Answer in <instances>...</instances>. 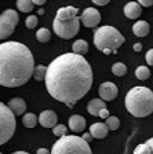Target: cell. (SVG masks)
Listing matches in <instances>:
<instances>
[{"label":"cell","instance_id":"6da1fadb","mask_svg":"<svg viewBox=\"0 0 153 154\" xmlns=\"http://www.w3.org/2000/svg\"><path fill=\"white\" fill-rule=\"evenodd\" d=\"M93 85V69L83 55L65 52L48 65L46 87L55 100L73 107Z\"/></svg>","mask_w":153,"mask_h":154},{"label":"cell","instance_id":"7a4b0ae2","mask_svg":"<svg viewBox=\"0 0 153 154\" xmlns=\"http://www.w3.org/2000/svg\"><path fill=\"white\" fill-rule=\"evenodd\" d=\"M35 59L28 47L18 42L0 44V84L15 88L33 77Z\"/></svg>","mask_w":153,"mask_h":154},{"label":"cell","instance_id":"3957f363","mask_svg":"<svg viewBox=\"0 0 153 154\" xmlns=\"http://www.w3.org/2000/svg\"><path fill=\"white\" fill-rule=\"evenodd\" d=\"M126 109L134 117H148L153 113V92L148 87L138 85L126 94Z\"/></svg>","mask_w":153,"mask_h":154},{"label":"cell","instance_id":"277c9868","mask_svg":"<svg viewBox=\"0 0 153 154\" xmlns=\"http://www.w3.org/2000/svg\"><path fill=\"white\" fill-rule=\"evenodd\" d=\"M80 18L77 17V8L72 6L61 7L55 14L53 29L57 36L62 38H72L79 33Z\"/></svg>","mask_w":153,"mask_h":154},{"label":"cell","instance_id":"5b68a950","mask_svg":"<svg viewBox=\"0 0 153 154\" xmlns=\"http://www.w3.org/2000/svg\"><path fill=\"white\" fill-rule=\"evenodd\" d=\"M94 45L99 51L105 52L106 55L116 54L123 43H124V36L121 35L116 28L113 26H101L94 32Z\"/></svg>","mask_w":153,"mask_h":154},{"label":"cell","instance_id":"8992f818","mask_svg":"<svg viewBox=\"0 0 153 154\" xmlns=\"http://www.w3.org/2000/svg\"><path fill=\"white\" fill-rule=\"evenodd\" d=\"M51 154H93L87 140L80 136L66 135L59 138L51 149Z\"/></svg>","mask_w":153,"mask_h":154},{"label":"cell","instance_id":"52a82bcc","mask_svg":"<svg viewBox=\"0 0 153 154\" xmlns=\"http://www.w3.org/2000/svg\"><path fill=\"white\" fill-rule=\"evenodd\" d=\"M17 122L15 114L11 112L8 106L3 102L0 103V144H4L14 135Z\"/></svg>","mask_w":153,"mask_h":154},{"label":"cell","instance_id":"ba28073f","mask_svg":"<svg viewBox=\"0 0 153 154\" xmlns=\"http://www.w3.org/2000/svg\"><path fill=\"white\" fill-rule=\"evenodd\" d=\"M19 17L17 14L15 10H6L2 17H0V38L2 40H6L8 36L13 35L15 26L18 25Z\"/></svg>","mask_w":153,"mask_h":154},{"label":"cell","instance_id":"9c48e42d","mask_svg":"<svg viewBox=\"0 0 153 154\" xmlns=\"http://www.w3.org/2000/svg\"><path fill=\"white\" fill-rule=\"evenodd\" d=\"M80 21L83 22L86 28H95L101 22V14L94 7H88L83 11V14L80 17Z\"/></svg>","mask_w":153,"mask_h":154},{"label":"cell","instance_id":"30bf717a","mask_svg":"<svg viewBox=\"0 0 153 154\" xmlns=\"http://www.w3.org/2000/svg\"><path fill=\"white\" fill-rule=\"evenodd\" d=\"M98 94H99V98L105 102H110V100L116 99L119 95V90L116 84H113L112 81H105L102 83L98 88Z\"/></svg>","mask_w":153,"mask_h":154},{"label":"cell","instance_id":"8fae6325","mask_svg":"<svg viewBox=\"0 0 153 154\" xmlns=\"http://www.w3.org/2000/svg\"><path fill=\"white\" fill-rule=\"evenodd\" d=\"M57 120H58L57 113L53 112V110H44L39 116V122L44 128H54V127H57L58 125Z\"/></svg>","mask_w":153,"mask_h":154},{"label":"cell","instance_id":"7c38bea8","mask_svg":"<svg viewBox=\"0 0 153 154\" xmlns=\"http://www.w3.org/2000/svg\"><path fill=\"white\" fill-rule=\"evenodd\" d=\"M105 109H108V107H106V103H105V100H102L101 98L91 99L88 102V105H87V112L91 116H95V117H99L101 113Z\"/></svg>","mask_w":153,"mask_h":154},{"label":"cell","instance_id":"4fadbf2b","mask_svg":"<svg viewBox=\"0 0 153 154\" xmlns=\"http://www.w3.org/2000/svg\"><path fill=\"white\" fill-rule=\"evenodd\" d=\"M142 14V7L137 2H130L124 6V15L130 19H137Z\"/></svg>","mask_w":153,"mask_h":154},{"label":"cell","instance_id":"5bb4252c","mask_svg":"<svg viewBox=\"0 0 153 154\" xmlns=\"http://www.w3.org/2000/svg\"><path fill=\"white\" fill-rule=\"evenodd\" d=\"M109 132L108 125L104 124V122H95L90 127V134L93 135V138L95 139H104L106 138V135Z\"/></svg>","mask_w":153,"mask_h":154},{"label":"cell","instance_id":"9a60e30c","mask_svg":"<svg viewBox=\"0 0 153 154\" xmlns=\"http://www.w3.org/2000/svg\"><path fill=\"white\" fill-rule=\"evenodd\" d=\"M69 128L73 132H83L86 128V119L83 116L73 114L69 119Z\"/></svg>","mask_w":153,"mask_h":154},{"label":"cell","instance_id":"2e32d148","mask_svg":"<svg viewBox=\"0 0 153 154\" xmlns=\"http://www.w3.org/2000/svg\"><path fill=\"white\" fill-rule=\"evenodd\" d=\"M7 106L11 109V112L15 116H22L26 110V103H25V100L21 99V98H13Z\"/></svg>","mask_w":153,"mask_h":154},{"label":"cell","instance_id":"e0dca14e","mask_svg":"<svg viewBox=\"0 0 153 154\" xmlns=\"http://www.w3.org/2000/svg\"><path fill=\"white\" fill-rule=\"evenodd\" d=\"M150 32V25L146 21H137V22L132 25V33L138 37H145L148 36Z\"/></svg>","mask_w":153,"mask_h":154},{"label":"cell","instance_id":"ac0fdd59","mask_svg":"<svg viewBox=\"0 0 153 154\" xmlns=\"http://www.w3.org/2000/svg\"><path fill=\"white\" fill-rule=\"evenodd\" d=\"M72 50H73L75 54H79V55H84L88 52V43L83 38H80V40H76L72 45Z\"/></svg>","mask_w":153,"mask_h":154},{"label":"cell","instance_id":"d6986e66","mask_svg":"<svg viewBox=\"0 0 153 154\" xmlns=\"http://www.w3.org/2000/svg\"><path fill=\"white\" fill-rule=\"evenodd\" d=\"M37 121H39V119L35 113H26L22 117V124L26 128H35L36 125H37Z\"/></svg>","mask_w":153,"mask_h":154},{"label":"cell","instance_id":"ffe728a7","mask_svg":"<svg viewBox=\"0 0 153 154\" xmlns=\"http://www.w3.org/2000/svg\"><path fill=\"white\" fill-rule=\"evenodd\" d=\"M47 70L48 66H43V65H39V66L35 67V72H33V79L36 81H46V76H47Z\"/></svg>","mask_w":153,"mask_h":154},{"label":"cell","instance_id":"44dd1931","mask_svg":"<svg viewBox=\"0 0 153 154\" xmlns=\"http://www.w3.org/2000/svg\"><path fill=\"white\" fill-rule=\"evenodd\" d=\"M17 7L22 13H29L33 10L35 3H33V0H17Z\"/></svg>","mask_w":153,"mask_h":154},{"label":"cell","instance_id":"7402d4cb","mask_svg":"<svg viewBox=\"0 0 153 154\" xmlns=\"http://www.w3.org/2000/svg\"><path fill=\"white\" fill-rule=\"evenodd\" d=\"M112 73L117 77L124 76L127 73V66H126L123 62H116V63L112 65Z\"/></svg>","mask_w":153,"mask_h":154},{"label":"cell","instance_id":"603a6c76","mask_svg":"<svg viewBox=\"0 0 153 154\" xmlns=\"http://www.w3.org/2000/svg\"><path fill=\"white\" fill-rule=\"evenodd\" d=\"M36 38L40 43H47V42H50V38H51V32L47 28H40L36 32Z\"/></svg>","mask_w":153,"mask_h":154},{"label":"cell","instance_id":"cb8c5ba5","mask_svg":"<svg viewBox=\"0 0 153 154\" xmlns=\"http://www.w3.org/2000/svg\"><path fill=\"white\" fill-rule=\"evenodd\" d=\"M135 77H137L138 80H148L150 77V70L149 67L146 66H138L137 69H135Z\"/></svg>","mask_w":153,"mask_h":154},{"label":"cell","instance_id":"d4e9b609","mask_svg":"<svg viewBox=\"0 0 153 154\" xmlns=\"http://www.w3.org/2000/svg\"><path fill=\"white\" fill-rule=\"evenodd\" d=\"M105 124L108 125V128L110 129V131H116V129H119V127H120V120H119L116 116H110L109 119H106Z\"/></svg>","mask_w":153,"mask_h":154},{"label":"cell","instance_id":"484cf974","mask_svg":"<svg viewBox=\"0 0 153 154\" xmlns=\"http://www.w3.org/2000/svg\"><path fill=\"white\" fill-rule=\"evenodd\" d=\"M53 132H54V135L55 136H58V138H64V136H66L68 135V128L65 127V125H62V124H58L57 127L53 128Z\"/></svg>","mask_w":153,"mask_h":154},{"label":"cell","instance_id":"4316f807","mask_svg":"<svg viewBox=\"0 0 153 154\" xmlns=\"http://www.w3.org/2000/svg\"><path fill=\"white\" fill-rule=\"evenodd\" d=\"M37 17L36 15H29L28 18L25 19V26L28 29H35L36 28V25H37Z\"/></svg>","mask_w":153,"mask_h":154},{"label":"cell","instance_id":"83f0119b","mask_svg":"<svg viewBox=\"0 0 153 154\" xmlns=\"http://www.w3.org/2000/svg\"><path fill=\"white\" fill-rule=\"evenodd\" d=\"M134 154H150V149L146 143H142V144H139V146L135 147Z\"/></svg>","mask_w":153,"mask_h":154},{"label":"cell","instance_id":"f1b7e54d","mask_svg":"<svg viewBox=\"0 0 153 154\" xmlns=\"http://www.w3.org/2000/svg\"><path fill=\"white\" fill-rule=\"evenodd\" d=\"M145 59H146V63L152 66V65H153V48H150L149 51L146 52V55H145Z\"/></svg>","mask_w":153,"mask_h":154},{"label":"cell","instance_id":"f546056e","mask_svg":"<svg viewBox=\"0 0 153 154\" xmlns=\"http://www.w3.org/2000/svg\"><path fill=\"white\" fill-rule=\"evenodd\" d=\"M138 3L142 7H150L153 4V0H138Z\"/></svg>","mask_w":153,"mask_h":154},{"label":"cell","instance_id":"4dcf8cb0","mask_svg":"<svg viewBox=\"0 0 153 154\" xmlns=\"http://www.w3.org/2000/svg\"><path fill=\"white\" fill-rule=\"evenodd\" d=\"M109 2L110 0H93V3H95L97 6H106V4H109Z\"/></svg>","mask_w":153,"mask_h":154},{"label":"cell","instance_id":"1f68e13d","mask_svg":"<svg viewBox=\"0 0 153 154\" xmlns=\"http://www.w3.org/2000/svg\"><path fill=\"white\" fill-rule=\"evenodd\" d=\"M81 138L84 139V140H87V142H91L93 140V135L90 134V132H87V134H83V136Z\"/></svg>","mask_w":153,"mask_h":154},{"label":"cell","instance_id":"d6a6232c","mask_svg":"<svg viewBox=\"0 0 153 154\" xmlns=\"http://www.w3.org/2000/svg\"><path fill=\"white\" fill-rule=\"evenodd\" d=\"M145 143L149 146V149H150V154H153V138H150V139H148Z\"/></svg>","mask_w":153,"mask_h":154},{"label":"cell","instance_id":"836d02e7","mask_svg":"<svg viewBox=\"0 0 153 154\" xmlns=\"http://www.w3.org/2000/svg\"><path fill=\"white\" fill-rule=\"evenodd\" d=\"M132 48H134V51L139 52L141 50H142V44H141V43H135V44H134V47H132Z\"/></svg>","mask_w":153,"mask_h":154},{"label":"cell","instance_id":"e575fe53","mask_svg":"<svg viewBox=\"0 0 153 154\" xmlns=\"http://www.w3.org/2000/svg\"><path fill=\"white\" fill-rule=\"evenodd\" d=\"M36 154H51L50 150H47V149H39L37 151H36Z\"/></svg>","mask_w":153,"mask_h":154},{"label":"cell","instance_id":"d590c367","mask_svg":"<svg viewBox=\"0 0 153 154\" xmlns=\"http://www.w3.org/2000/svg\"><path fill=\"white\" fill-rule=\"evenodd\" d=\"M46 2H47V0H33V3H35L36 6H43Z\"/></svg>","mask_w":153,"mask_h":154},{"label":"cell","instance_id":"8d00e7d4","mask_svg":"<svg viewBox=\"0 0 153 154\" xmlns=\"http://www.w3.org/2000/svg\"><path fill=\"white\" fill-rule=\"evenodd\" d=\"M13 154H29V153H26V151H22V150H21V151H14Z\"/></svg>","mask_w":153,"mask_h":154},{"label":"cell","instance_id":"74e56055","mask_svg":"<svg viewBox=\"0 0 153 154\" xmlns=\"http://www.w3.org/2000/svg\"><path fill=\"white\" fill-rule=\"evenodd\" d=\"M37 11H39V15H43V14H44V10H42V8L37 10Z\"/></svg>","mask_w":153,"mask_h":154},{"label":"cell","instance_id":"f35d334b","mask_svg":"<svg viewBox=\"0 0 153 154\" xmlns=\"http://www.w3.org/2000/svg\"><path fill=\"white\" fill-rule=\"evenodd\" d=\"M2 154H3V153H2Z\"/></svg>","mask_w":153,"mask_h":154}]
</instances>
